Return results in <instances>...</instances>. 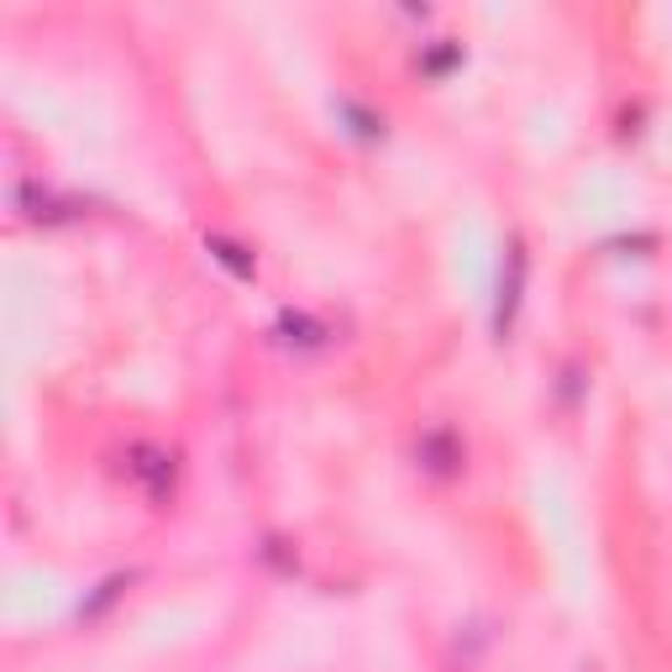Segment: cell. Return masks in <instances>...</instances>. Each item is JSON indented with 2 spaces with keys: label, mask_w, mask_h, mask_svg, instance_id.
I'll return each mask as SVG.
<instances>
[{
  "label": "cell",
  "mask_w": 672,
  "mask_h": 672,
  "mask_svg": "<svg viewBox=\"0 0 672 672\" xmlns=\"http://www.w3.org/2000/svg\"><path fill=\"white\" fill-rule=\"evenodd\" d=\"M452 58H457V48H436V53H426V58H421V69H447V64H452Z\"/></svg>",
  "instance_id": "cell-7"
},
{
  "label": "cell",
  "mask_w": 672,
  "mask_h": 672,
  "mask_svg": "<svg viewBox=\"0 0 672 672\" xmlns=\"http://www.w3.org/2000/svg\"><path fill=\"white\" fill-rule=\"evenodd\" d=\"M279 336H284L289 347H321V341H326V326L311 321V315H300V311H284L279 315Z\"/></svg>",
  "instance_id": "cell-5"
},
{
  "label": "cell",
  "mask_w": 672,
  "mask_h": 672,
  "mask_svg": "<svg viewBox=\"0 0 672 672\" xmlns=\"http://www.w3.org/2000/svg\"><path fill=\"white\" fill-rule=\"evenodd\" d=\"M415 457L426 462V473H436V479H452L457 462H462V447H457V436H452V432H441V426H436V432L421 436Z\"/></svg>",
  "instance_id": "cell-4"
},
{
  "label": "cell",
  "mask_w": 672,
  "mask_h": 672,
  "mask_svg": "<svg viewBox=\"0 0 672 672\" xmlns=\"http://www.w3.org/2000/svg\"><path fill=\"white\" fill-rule=\"evenodd\" d=\"M520 284H526V247L509 242L504 247V279H500V311H494V332H509L515 321V305H520Z\"/></svg>",
  "instance_id": "cell-3"
},
{
  "label": "cell",
  "mask_w": 672,
  "mask_h": 672,
  "mask_svg": "<svg viewBox=\"0 0 672 672\" xmlns=\"http://www.w3.org/2000/svg\"><path fill=\"white\" fill-rule=\"evenodd\" d=\"M211 253H216V258L232 268V273L253 279V258H247V247H237V242H226V237H211Z\"/></svg>",
  "instance_id": "cell-6"
},
{
  "label": "cell",
  "mask_w": 672,
  "mask_h": 672,
  "mask_svg": "<svg viewBox=\"0 0 672 672\" xmlns=\"http://www.w3.org/2000/svg\"><path fill=\"white\" fill-rule=\"evenodd\" d=\"M16 205H22V216L26 221H74L85 205L79 200H69V194H58V190H48V184H37V179H22L16 184Z\"/></svg>",
  "instance_id": "cell-2"
},
{
  "label": "cell",
  "mask_w": 672,
  "mask_h": 672,
  "mask_svg": "<svg viewBox=\"0 0 672 672\" xmlns=\"http://www.w3.org/2000/svg\"><path fill=\"white\" fill-rule=\"evenodd\" d=\"M126 479L143 489L147 500L164 504L168 494H173V452H164V447H153V441H132L126 447Z\"/></svg>",
  "instance_id": "cell-1"
}]
</instances>
